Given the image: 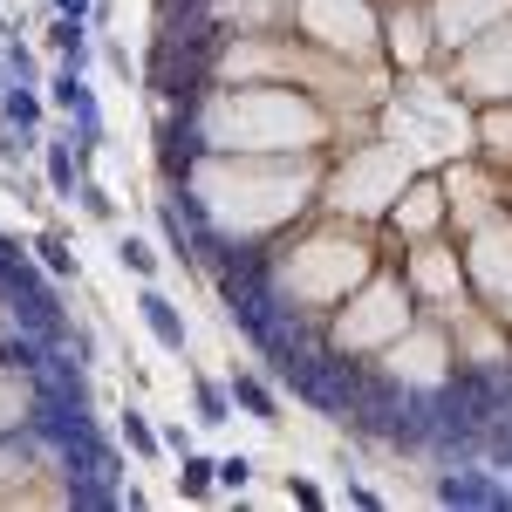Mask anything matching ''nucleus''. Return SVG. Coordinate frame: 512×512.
<instances>
[{"instance_id": "1", "label": "nucleus", "mask_w": 512, "mask_h": 512, "mask_svg": "<svg viewBox=\"0 0 512 512\" xmlns=\"http://www.w3.org/2000/svg\"><path fill=\"white\" fill-rule=\"evenodd\" d=\"M0 308L14 315V328H35V335H48L55 349H69V335H76V321L62 315V301H55V287H48L41 267H28L21 253H14L7 274H0Z\"/></svg>"}, {"instance_id": "2", "label": "nucleus", "mask_w": 512, "mask_h": 512, "mask_svg": "<svg viewBox=\"0 0 512 512\" xmlns=\"http://www.w3.org/2000/svg\"><path fill=\"white\" fill-rule=\"evenodd\" d=\"M512 485L485 458H465V465H437V506H458V512H506Z\"/></svg>"}, {"instance_id": "3", "label": "nucleus", "mask_w": 512, "mask_h": 512, "mask_svg": "<svg viewBox=\"0 0 512 512\" xmlns=\"http://www.w3.org/2000/svg\"><path fill=\"white\" fill-rule=\"evenodd\" d=\"M431 437H437V390H403L383 444L396 458H431Z\"/></svg>"}, {"instance_id": "4", "label": "nucleus", "mask_w": 512, "mask_h": 512, "mask_svg": "<svg viewBox=\"0 0 512 512\" xmlns=\"http://www.w3.org/2000/svg\"><path fill=\"white\" fill-rule=\"evenodd\" d=\"M198 110H171V117L158 123V171H164V185H185L192 178V164H198Z\"/></svg>"}, {"instance_id": "5", "label": "nucleus", "mask_w": 512, "mask_h": 512, "mask_svg": "<svg viewBox=\"0 0 512 512\" xmlns=\"http://www.w3.org/2000/svg\"><path fill=\"white\" fill-rule=\"evenodd\" d=\"M137 315H144V328H151V342H158L164 355H185V315H178V301H171L164 287H151V280H144Z\"/></svg>"}, {"instance_id": "6", "label": "nucleus", "mask_w": 512, "mask_h": 512, "mask_svg": "<svg viewBox=\"0 0 512 512\" xmlns=\"http://www.w3.org/2000/svg\"><path fill=\"white\" fill-rule=\"evenodd\" d=\"M233 410H246L253 424H280L274 376H253V369H239V376H233Z\"/></svg>"}, {"instance_id": "7", "label": "nucleus", "mask_w": 512, "mask_h": 512, "mask_svg": "<svg viewBox=\"0 0 512 512\" xmlns=\"http://www.w3.org/2000/svg\"><path fill=\"white\" fill-rule=\"evenodd\" d=\"M0 117L21 123V130H41V96H35V82H0Z\"/></svg>"}, {"instance_id": "8", "label": "nucleus", "mask_w": 512, "mask_h": 512, "mask_svg": "<svg viewBox=\"0 0 512 512\" xmlns=\"http://www.w3.org/2000/svg\"><path fill=\"white\" fill-rule=\"evenodd\" d=\"M76 185H82V158H76V144L62 137V144H48V192L76 198Z\"/></svg>"}, {"instance_id": "9", "label": "nucleus", "mask_w": 512, "mask_h": 512, "mask_svg": "<svg viewBox=\"0 0 512 512\" xmlns=\"http://www.w3.org/2000/svg\"><path fill=\"white\" fill-rule=\"evenodd\" d=\"M212 478H219V465H212L205 451H178V499H205Z\"/></svg>"}, {"instance_id": "10", "label": "nucleus", "mask_w": 512, "mask_h": 512, "mask_svg": "<svg viewBox=\"0 0 512 512\" xmlns=\"http://www.w3.org/2000/svg\"><path fill=\"white\" fill-rule=\"evenodd\" d=\"M48 48H55L69 69H82V62H89V21H62V14H55V35H48Z\"/></svg>"}, {"instance_id": "11", "label": "nucleus", "mask_w": 512, "mask_h": 512, "mask_svg": "<svg viewBox=\"0 0 512 512\" xmlns=\"http://www.w3.org/2000/svg\"><path fill=\"white\" fill-rule=\"evenodd\" d=\"M117 267H123V274H137V280H158V246L137 239V233H123L117 239Z\"/></svg>"}, {"instance_id": "12", "label": "nucleus", "mask_w": 512, "mask_h": 512, "mask_svg": "<svg viewBox=\"0 0 512 512\" xmlns=\"http://www.w3.org/2000/svg\"><path fill=\"white\" fill-rule=\"evenodd\" d=\"M123 444H130L137 458H164V431L144 417V410H123Z\"/></svg>"}, {"instance_id": "13", "label": "nucleus", "mask_w": 512, "mask_h": 512, "mask_svg": "<svg viewBox=\"0 0 512 512\" xmlns=\"http://www.w3.org/2000/svg\"><path fill=\"white\" fill-rule=\"evenodd\" d=\"M192 403H198V424H226L233 417V390H219L205 376H192Z\"/></svg>"}, {"instance_id": "14", "label": "nucleus", "mask_w": 512, "mask_h": 512, "mask_svg": "<svg viewBox=\"0 0 512 512\" xmlns=\"http://www.w3.org/2000/svg\"><path fill=\"white\" fill-rule=\"evenodd\" d=\"M35 253H41V267H48V274H76V253H69V239H62V233H41Z\"/></svg>"}, {"instance_id": "15", "label": "nucleus", "mask_w": 512, "mask_h": 512, "mask_svg": "<svg viewBox=\"0 0 512 512\" xmlns=\"http://www.w3.org/2000/svg\"><path fill=\"white\" fill-rule=\"evenodd\" d=\"M28 151H41V137H35V130H21V123H7V117H0V164L28 158Z\"/></svg>"}, {"instance_id": "16", "label": "nucleus", "mask_w": 512, "mask_h": 512, "mask_svg": "<svg viewBox=\"0 0 512 512\" xmlns=\"http://www.w3.org/2000/svg\"><path fill=\"white\" fill-rule=\"evenodd\" d=\"M76 198H82V212H89V219H96V226H110V219H117V198L103 192V185H96V178H82V185H76Z\"/></svg>"}, {"instance_id": "17", "label": "nucleus", "mask_w": 512, "mask_h": 512, "mask_svg": "<svg viewBox=\"0 0 512 512\" xmlns=\"http://www.w3.org/2000/svg\"><path fill=\"white\" fill-rule=\"evenodd\" d=\"M219 485H233V492H246V485H253V458H246V451H233V458H219Z\"/></svg>"}, {"instance_id": "18", "label": "nucleus", "mask_w": 512, "mask_h": 512, "mask_svg": "<svg viewBox=\"0 0 512 512\" xmlns=\"http://www.w3.org/2000/svg\"><path fill=\"white\" fill-rule=\"evenodd\" d=\"M287 499H294V506H321V485L315 478H287Z\"/></svg>"}, {"instance_id": "19", "label": "nucleus", "mask_w": 512, "mask_h": 512, "mask_svg": "<svg viewBox=\"0 0 512 512\" xmlns=\"http://www.w3.org/2000/svg\"><path fill=\"white\" fill-rule=\"evenodd\" d=\"M62 21H96V0H55Z\"/></svg>"}, {"instance_id": "20", "label": "nucleus", "mask_w": 512, "mask_h": 512, "mask_svg": "<svg viewBox=\"0 0 512 512\" xmlns=\"http://www.w3.org/2000/svg\"><path fill=\"white\" fill-rule=\"evenodd\" d=\"M342 485H349V506H383V499H376L362 478H349V465H342Z\"/></svg>"}, {"instance_id": "21", "label": "nucleus", "mask_w": 512, "mask_h": 512, "mask_svg": "<svg viewBox=\"0 0 512 512\" xmlns=\"http://www.w3.org/2000/svg\"><path fill=\"white\" fill-rule=\"evenodd\" d=\"M506 512H512V499H506Z\"/></svg>"}]
</instances>
